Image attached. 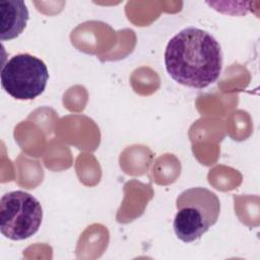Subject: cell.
Returning a JSON list of instances; mask_svg holds the SVG:
<instances>
[{"mask_svg":"<svg viewBox=\"0 0 260 260\" xmlns=\"http://www.w3.org/2000/svg\"><path fill=\"white\" fill-rule=\"evenodd\" d=\"M28 20V10L23 1H0V40L11 41L17 38L25 28Z\"/></svg>","mask_w":260,"mask_h":260,"instance_id":"5","label":"cell"},{"mask_svg":"<svg viewBox=\"0 0 260 260\" xmlns=\"http://www.w3.org/2000/svg\"><path fill=\"white\" fill-rule=\"evenodd\" d=\"M1 85L15 100L29 101L45 90L49 71L41 59L24 53L11 57L1 69Z\"/></svg>","mask_w":260,"mask_h":260,"instance_id":"4","label":"cell"},{"mask_svg":"<svg viewBox=\"0 0 260 260\" xmlns=\"http://www.w3.org/2000/svg\"><path fill=\"white\" fill-rule=\"evenodd\" d=\"M43 220V208L31 194L22 191L5 193L0 200V231L12 241H21L34 236Z\"/></svg>","mask_w":260,"mask_h":260,"instance_id":"3","label":"cell"},{"mask_svg":"<svg viewBox=\"0 0 260 260\" xmlns=\"http://www.w3.org/2000/svg\"><path fill=\"white\" fill-rule=\"evenodd\" d=\"M165 65L176 82L204 88L214 83L221 73V47L208 31L194 26L186 27L169 41Z\"/></svg>","mask_w":260,"mask_h":260,"instance_id":"1","label":"cell"},{"mask_svg":"<svg viewBox=\"0 0 260 260\" xmlns=\"http://www.w3.org/2000/svg\"><path fill=\"white\" fill-rule=\"evenodd\" d=\"M176 207L174 232L177 238L185 243L200 239L216 223L220 212L217 195L204 187L183 191L176 199Z\"/></svg>","mask_w":260,"mask_h":260,"instance_id":"2","label":"cell"}]
</instances>
